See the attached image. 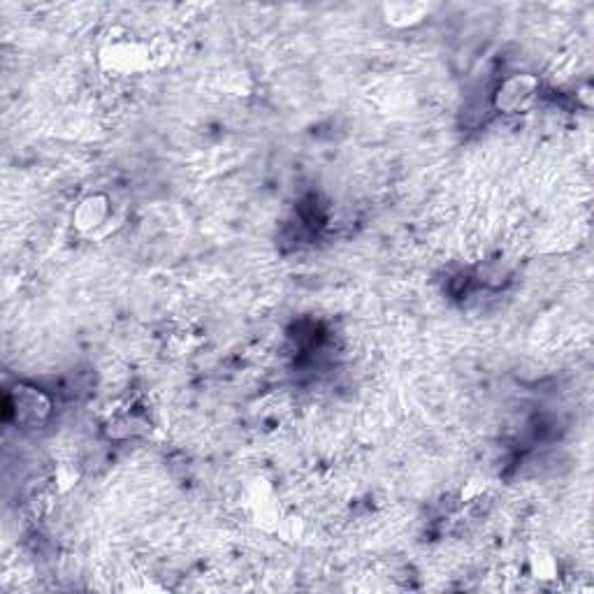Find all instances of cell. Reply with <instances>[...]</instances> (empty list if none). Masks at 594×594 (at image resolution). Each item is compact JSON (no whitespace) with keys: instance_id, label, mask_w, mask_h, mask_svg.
I'll use <instances>...</instances> for the list:
<instances>
[{"instance_id":"7a4b0ae2","label":"cell","mask_w":594,"mask_h":594,"mask_svg":"<svg viewBox=\"0 0 594 594\" xmlns=\"http://www.w3.org/2000/svg\"><path fill=\"white\" fill-rule=\"evenodd\" d=\"M7 414L17 423H42L52 414V400L40 388L17 386L7 395Z\"/></svg>"},{"instance_id":"6da1fadb","label":"cell","mask_w":594,"mask_h":594,"mask_svg":"<svg viewBox=\"0 0 594 594\" xmlns=\"http://www.w3.org/2000/svg\"><path fill=\"white\" fill-rule=\"evenodd\" d=\"M539 96V79L530 72L506 77L492 93V107L502 114H520L530 110L532 103Z\"/></svg>"},{"instance_id":"3957f363","label":"cell","mask_w":594,"mask_h":594,"mask_svg":"<svg viewBox=\"0 0 594 594\" xmlns=\"http://www.w3.org/2000/svg\"><path fill=\"white\" fill-rule=\"evenodd\" d=\"M112 216V205L105 195L93 193L86 195L84 200H79V205L72 214V221H75V228L84 235H93L98 228H103Z\"/></svg>"},{"instance_id":"277c9868","label":"cell","mask_w":594,"mask_h":594,"mask_svg":"<svg viewBox=\"0 0 594 594\" xmlns=\"http://www.w3.org/2000/svg\"><path fill=\"white\" fill-rule=\"evenodd\" d=\"M388 24L393 26H414L418 21H423V14L427 12L425 5H388Z\"/></svg>"}]
</instances>
